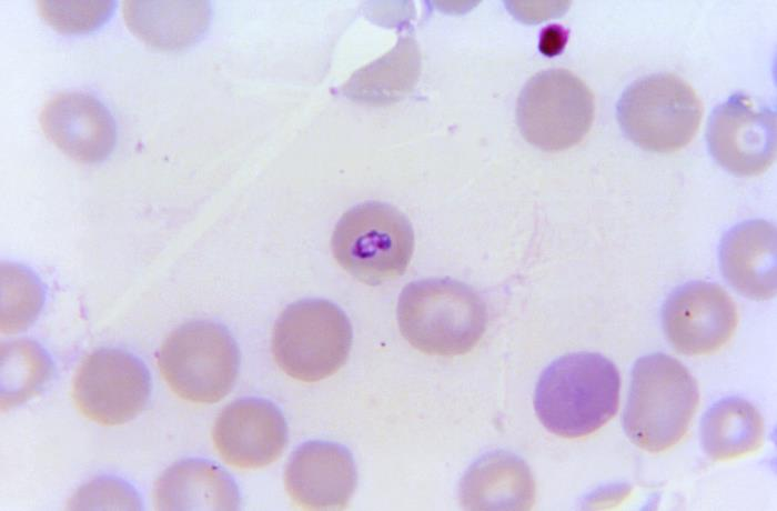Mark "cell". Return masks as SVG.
<instances>
[{"mask_svg":"<svg viewBox=\"0 0 777 511\" xmlns=\"http://www.w3.org/2000/svg\"><path fill=\"white\" fill-rule=\"evenodd\" d=\"M568 33L557 24L546 27L539 38V51L548 57L559 54L566 46Z\"/></svg>","mask_w":777,"mask_h":511,"instance_id":"d4e9b609","label":"cell"},{"mask_svg":"<svg viewBox=\"0 0 777 511\" xmlns=\"http://www.w3.org/2000/svg\"><path fill=\"white\" fill-rule=\"evenodd\" d=\"M420 73L415 41L405 37L382 59L357 71L347 84L351 97L367 102H390L408 92Z\"/></svg>","mask_w":777,"mask_h":511,"instance_id":"ffe728a7","label":"cell"},{"mask_svg":"<svg viewBox=\"0 0 777 511\" xmlns=\"http://www.w3.org/2000/svg\"><path fill=\"white\" fill-rule=\"evenodd\" d=\"M138 492L127 482L102 477L94 479L77 491L69 501L70 509H141Z\"/></svg>","mask_w":777,"mask_h":511,"instance_id":"cb8c5ba5","label":"cell"},{"mask_svg":"<svg viewBox=\"0 0 777 511\" xmlns=\"http://www.w3.org/2000/svg\"><path fill=\"white\" fill-rule=\"evenodd\" d=\"M699 437L703 450L712 460H731L749 454L761 445L764 421L749 401L727 397L705 411Z\"/></svg>","mask_w":777,"mask_h":511,"instance_id":"d6986e66","label":"cell"},{"mask_svg":"<svg viewBox=\"0 0 777 511\" xmlns=\"http://www.w3.org/2000/svg\"><path fill=\"white\" fill-rule=\"evenodd\" d=\"M54 372L49 353L36 341L18 339L1 344V410L18 407L39 394Z\"/></svg>","mask_w":777,"mask_h":511,"instance_id":"44dd1931","label":"cell"},{"mask_svg":"<svg viewBox=\"0 0 777 511\" xmlns=\"http://www.w3.org/2000/svg\"><path fill=\"white\" fill-rule=\"evenodd\" d=\"M46 291L39 277L28 267L1 263V322L2 333H18L28 329L39 317Z\"/></svg>","mask_w":777,"mask_h":511,"instance_id":"7402d4cb","label":"cell"},{"mask_svg":"<svg viewBox=\"0 0 777 511\" xmlns=\"http://www.w3.org/2000/svg\"><path fill=\"white\" fill-rule=\"evenodd\" d=\"M738 322L736 305L718 284L690 281L677 287L662 309L664 333L685 355L719 350L731 338Z\"/></svg>","mask_w":777,"mask_h":511,"instance_id":"8fae6325","label":"cell"},{"mask_svg":"<svg viewBox=\"0 0 777 511\" xmlns=\"http://www.w3.org/2000/svg\"><path fill=\"white\" fill-rule=\"evenodd\" d=\"M157 510H236L240 492L232 477L203 459L173 463L153 488Z\"/></svg>","mask_w":777,"mask_h":511,"instance_id":"2e32d148","label":"cell"},{"mask_svg":"<svg viewBox=\"0 0 777 511\" xmlns=\"http://www.w3.org/2000/svg\"><path fill=\"white\" fill-rule=\"evenodd\" d=\"M331 246L345 271L375 285L404 273L413 254L414 232L408 219L395 207L364 202L341 217Z\"/></svg>","mask_w":777,"mask_h":511,"instance_id":"8992f818","label":"cell"},{"mask_svg":"<svg viewBox=\"0 0 777 511\" xmlns=\"http://www.w3.org/2000/svg\"><path fill=\"white\" fill-rule=\"evenodd\" d=\"M46 137L65 156L81 163L107 159L117 142V127L108 108L92 94L61 92L40 112Z\"/></svg>","mask_w":777,"mask_h":511,"instance_id":"4fadbf2b","label":"cell"},{"mask_svg":"<svg viewBox=\"0 0 777 511\" xmlns=\"http://www.w3.org/2000/svg\"><path fill=\"white\" fill-rule=\"evenodd\" d=\"M698 402L697 382L682 362L660 352L644 355L632 370L624 431L640 449L662 452L684 437Z\"/></svg>","mask_w":777,"mask_h":511,"instance_id":"7a4b0ae2","label":"cell"},{"mask_svg":"<svg viewBox=\"0 0 777 511\" xmlns=\"http://www.w3.org/2000/svg\"><path fill=\"white\" fill-rule=\"evenodd\" d=\"M620 377L599 353L576 352L554 360L541 374L534 408L542 424L564 438H581L608 422L619 404Z\"/></svg>","mask_w":777,"mask_h":511,"instance_id":"6da1fadb","label":"cell"},{"mask_svg":"<svg viewBox=\"0 0 777 511\" xmlns=\"http://www.w3.org/2000/svg\"><path fill=\"white\" fill-rule=\"evenodd\" d=\"M285 488L297 505L327 510L344 508L356 487V468L343 445L311 441L292 453L285 469Z\"/></svg>","mask_w":777,"mask_h":511,"instance_id":"5bb4252c","label":"cell"},{"mask_svg":"<svg viewBox=\"0 0 777 511\" xmlns=\"http://www.w3.org/2000/svg\"><path fill=\"white\" fill-rule=\"evenodd\" d=\"M594 97L588 87L565 69L533 76L516 104V121L524 139L544 151H562L577 144L594 120Z\"/></svg>","mask_w":777,"mask_h":511,"instance_id":"ba28073f","label":"cell"},{"mask_svg":"<svg viewBox=\"0 0 777 511\" xmlns=\"http://www.w3.org/2000/svg\"><path fill=\"white\" fill-rule=\"evenodd\" d=\"M397 322L415 349L437 355L468 352L487 324L484 301L471 287L450 279L414 281L401 292Z\"/></svg>","mask_w":777,"mask_h":511,"instance_id":"3957f363","label":"cell"},{"mask_svg":"<svg viewBox=\"0 0 777 511\" xmlns=\"http://www.w3.org/2000/svg\"><path fill=\"white\" fill-rule=\"evenodd\" d=\"M158 365L176 395L195 403H214L233 388L240 352L225 327L206 320L191 321L163 341Z\"/></svg>","mask_w":777,"mask_h":511,"instance_id":"277c9868","label":"cell"},{"mask_svg":"<svg viewBox=\"0 0 777 511\" xmlns=\"http://www.w3.org/2000/svg\"><path fill=\"white\" fill-rule=\"evenodd\" d=\"M117 1H54L40 0V17L56 31L64 34L93 32L112 17Z\"/></svg>","mask_w":777,"mask_h":511,"instance_id":"603a6c76","label":"cell"},{"mask_svg":"<svg viewBox=\"0 0 777 511\" xmlns=\"http://www.w3.org/2000/svg\"><path fill=\"white\" fill-rule=\"evenodd\" d=\"M460 498L472 510H527L535 500V483L521 458L493 452L467 470L460 485Z\"/></svg>","mask_w":777,"mask_h":511,"instance_id":"e0dca14e","label":"cell"},{"mask_svg":"<svg viewBox=\"0 0 777 511\" xmlns=\"http://www.w3.org/2000/svg\"><path fill=\"white\" fill-rule=\"evenodd\" d=\"M123 18L130 31L149 46L174 50L193 43L205 31L210 9L203 1L127 0Z\"/></svg>","mask_w":777,"mask_h":511,"instance_id":"ac0fdd59","label":"cell"},{"mask_svg":"<svg viewBox=\"0 0 777 511\" xmlns=\"http://www.w3.org/2000/svg\"><path fill=\"white\" fill-rule=\"evenodd\" d=\"M703 116L693 88L669 72L635 80L616 104L623 133L639 148L659 153L677 151L696 134Z\"/></svg>","mask_w":777,"mask_h":511,"instance_id":"5b68a950","label":"cell"},{"mask_svg":"<svg viewBox=\"0 0 777 511\" xmlns=\"http://www.w3.org/2000/svg\"><path fill=\"white\" fill-rule=\"evenodd\" d=\"M151 389L142 360L123 349L101 348L81 361L71 395L85 418L101 425H119L142 412Z\"/></svg>","mask_w":777,"mask_h":511,"instance_id":"9c48e42d","label":"cell"},{"mask_svg":"<svg viewBox=\"0 0 777 511\" xmlns=\"http://www.w3.org/2000/svg\"><path fill=\"white\" fill-rule=\"evenodd\" d=\"M212 438L224 462L239 469H259L282 454L287 442V425L272 402L244 398L221 411Z\"/></svg>","mask_w":777,"mask_h":511,"instance_id":"7c38bea8","label":"cell"},{"mask_svg":"<svg viewBox=\"0 0 777 511\" xmlns=\"http://www.w3.org/2000/svg\"><path fill=\"white\" fill-rule=\"evenodd\" d=\"M352 337L351 323L336 304L319 299L301 300L286 307L278 318L272 353L291 378L316 382L345 363Z\"/></svg>","mask_w":777,"mask_h":511,"instance_id":"52a82bcc","label":"cell"},{"mask_svg":"<svg viewBox=\"0 0 777 511\" xmlns=\"http://www.w3.org/2000/svg\"><path fill=\"white\" fill-rule=\"evenodd\" d=\"M776 228L756 219L740 222L720 240L718 260L722 273L739 294L768 300L776 293Z\"/></svg>","mask_w":777,"mask_h":511,"instance_id":"9a60e30c","label":"cell"},{"mask_svg":"<svg viewBox=\"0 0 777 511\" xmlns=\"http://www.w3.org/2000/svg\"><path fill=\"white\" fill-rule=\"evenodd\" d=\"M776 112L735 93L710 113L706 140L714 160L738 177L763 173L776 158Z\"/></svg>","mask_w":777,"mask_h":511,"instance_id":"30bf717a","label":"cell"}]
</instances>
